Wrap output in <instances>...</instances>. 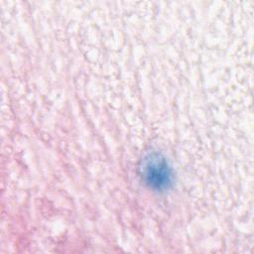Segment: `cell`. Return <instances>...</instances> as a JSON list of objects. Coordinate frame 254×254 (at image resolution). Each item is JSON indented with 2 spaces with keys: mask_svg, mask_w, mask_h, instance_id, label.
I'll use <instances>...</instances> for the list:
<instances>
[{
  "mask_svg": "<svg viewBox=\"0 0 254 254\" xmlns=\"http://www.w3.org/2000/svg\"><path fill=\"white\" fill-rule=\"evenodd\" d=\"M142 174L145 182L155 190H166L172 184V169L168 161L159 154H151L145 158Z\"/></svg>",
  "mask_w": 254,
  "mask_h": 254,
  "instance_id": "cell-1",
  "label": "cell"
}]
</instances>
